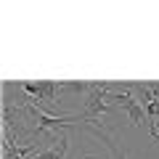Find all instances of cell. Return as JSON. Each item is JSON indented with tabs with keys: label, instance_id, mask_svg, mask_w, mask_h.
<instances>
[{
	"label": "cell",
	"instance_id": "1",
	"mask_svg": "<svg viewBox=\"0 0 159 159\" xmlns=\"http://www.w3.org/2000/svg\"><path fill=\"white\" fill-rule=\"evenodd\" d=\"M111 82H93L90 93L82 98V114L80 117L85 122H96L101 114L111 111V103H109V93H111Z\"/></svg>",
	"mask_w": 159,
	"mask_h": 159
},
{
	"label": "cell",
	"instance_id": "2",
	"mask_svg": "<svg viewBox=\"0 0 159 159\" xmlns=\"http://www.w3.org/2000/svg\"><path fill=\"white\" fill-rule=\"evenodd\" d=\"M111 90H114V88H111ZM109 103H111V106H119V109H122V111L130 117V122H133L135 127H146L148 133L154 130V125L148 122V117H146V109L138 103V98L133 96L130 90L119 88V93H109Z\"/></svg>",
	"mask_w": 159,
	"mask_h": 159
},
{
	"label": "cell",
	"instance_id": "3",
	"mask_svg": "<svg viewBox=\"0 0 159 159\" xmlns=\"http://www.w3.org/2000/svg\"><path fill=\"white\" fill-rule=\"evenodd\" d=\"M34 154H37V143H24V146H19L11 138L3 135V159H29Z\"/></svg>",
	"mask_w": 159,
	"mask_h": 159
},
{
	"label": "cell",
	"instance_id": "4",
	"mask_svg": "<svg viewBox=\"0 0 159 159\" xmlns=\"http://www.w3.org/2000/svg\"><path fill=\"white\" fill-rule=\"evenodd\" d=\"M66 151H69V135H66V133H61L58 141L53 143V146L37 151L34 157H29V159H64V157H66Z\"/></svg>",
	"mask_w": 159,
	"mask_h": 159
},
{
	"label": "cell",
	"instance_id": "5",
	"mask_svg": "<svg viewBox=\"0 0 159 159\" xmlns=\"http://www.w3.org/2000/svg\"><path fill=\"white\" fill-rule=\"evenodd\" d=\"M72 159H109L106 154H98V151H93V148H82L80 154H74Z\"/></svg>",
	"mask_w": 159,
	"mask_h": 159
},
{
	"label": "cell",
	"instance_id": "6",
	"mask_svg": "<svg viewBox=\"0 0 159 159\" xmlns=\"http://www.w3.org/2000/svg\"><path fill=\"white\" fill-rule=\"evenodd\" d=\"M151 125H154V127H159V117H157V119H154V122H151Z\"/></svg>",
	"mask_w": 159,
	"mask_h": 159
}]
</instances>
